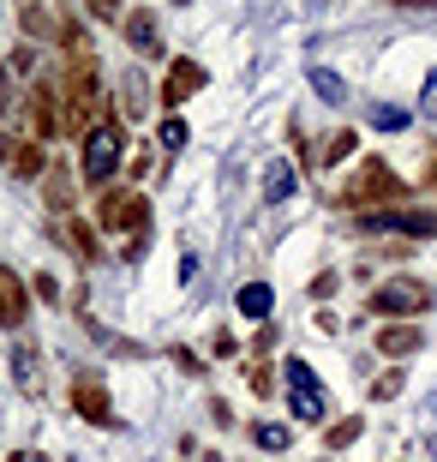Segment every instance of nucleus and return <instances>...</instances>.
<instances>
[{
  "mask_svg": "<svg viewBox=\"0 0 437 462\" xmlns=\"http://www.w3.org/2000/svg\"><path fill=\"white\" fill-rule=\"evenodd\" d=\"M402 199H414V187L389 169L384 156H366V162L348 174V187L336 192V205L353 210V217H366V210H389V205H402Z\"/></svg>",
  "mask_w": 437,
  "mask_h": 462,
  "instance_id": "f257e3e1",
  "label": "nucleus"
},
{
  "mask_svg": "<svg viewBox=\"0 0 437 462\" xmlns=\"http://www.w3.org/2000/svg\"><path fill=\"white\" fill-rule=\"evenodd\" d=\"M126 162V126L114 108H102V120L78 138V180L85 187H108V174Z\"/></svg>",
  "mask_w": 437,
  "mask_h": 462,
  "instance_id": "f03ea898",
  "label": "nucleus"
},
{
  "mask_svg": "<svg viewBox=\"0 0 437 462\" xmlns=\"http://www.w3.org/2000/svg\"><path fill=\"white\" fill-rule=\"evenodd\" d=\"M102 120L96 108V67H67V97H60V133L85 138Z\"/></svg>",
  "mask_w": 437,
  "mask_h": 462,
  "instance_id": "7ed1b4c3",
  "label": "nucleus"
},
{
  "mask_svg": "<svg viewBox=\"0 0 437 462\" xmlns=\"http://www.w3.org/2000/svg\"><path fill=\"white\" fill-rule=\"evenodd\" d=\"M96 228H108V235H120V240L150 235V199H144V192H132V187L102 192V205H96Z\"/></svg>",
  "mask_w": 437,
  "mask_h": 462,
  "instance_id": "20e7f679",
  "label": "nucleus"
},
{
  "mask_svg": "<svg viewBox=\"0 0 437 462\" xmlns=\"http://www.w3.org/2000/svg\"><path fill=\"white\" fill-rule=\"evenodd\" d=\"M432 300H437L432 282H420V276H396V282H378V289L366 294V312H378V319H420Z\"/></svg>",
  "mask_w": 437,
  "mask_h": 462,
  "instance_id": "39448f33",
  "label": "nucleus"
},
{
  "mask_svg": "<svg viewBox=\"0 0 437 462\" xmlns=\"http://www.w3.org/2000/svg\"><path fill=\"white\" fill-rule=\"evenodd\" d=\"M282 378H287V409H294V420H323L330 414V391H323V378L305 360H282Z\"/></svg>",
  "mask_w": 437,
  "mask_h": 462,
  "instance_id": "423d86ee",
  "label": "nucleus"
},
{
  "mask_svg": "<svg viewBox=\"0 0 437 462\" xmlns=\"http://www.w3.org/2000/svg\"><path fill=\"white\" fill-rule=\"evenodd\" d=\"M0 156H6V169H13L18 180H42V174H49V151H42V138H18L6 115H0Z\"/></svg>",
  "mask_w": 437,
  "mask_h": 462,
  "instance_id": "0eeeda50",
  "label": "nucleus"
},
{
  "mask_svg": "<svg viewBox=\"0 0 437 462\" xmlns=\"http://www.w3.org/2000/svg\"><path fill=\"white\" fill-rule=\"evenodd\" d=\"M360 228L371 235H402V240H432L437 235V210H366V217H353Z\"/></svg>",
  "mask_w": 437,
  "mask_h": 462,
  "instance_id": "6e6552de",
  "label": "nucleus"
},
{
  "mask_svg": "<svg viewBox=\"0 0 437 462\" xmlns=\"http://www.w3.org/2000/svg\"><path fill=\"white\" fill-rule=\"evenodd\" d=\"M18 115H24L31 138H54V133H60V90H54V85H31V90H24V103H18Z\"/></svg>",
  "mask_w": 437,
  "mask_h": 462,
  "instance_id": "1a4fd4ad",
  "label": "nucleus"
},
{
  "mask_svg": "<svg viewBox=\"0 0 437 462\" xmlns=\"http://www.w3.org/2000/svg\"><path fill=\"white\" fill-rule=\"evenodd\" d=\"M72 414H85L90 427H108V432L120 427V414L108 409V391H102V378H90V373L72 378Z\"/></svg>",
  "mask_w": 437,
  "mask_h": 462,
  "instance_id": "9d476101",
  "label": "nucleus"
},
{
  "mask_svg": "<svg viewBox=\"0 0 437 462\" xmlns=\"http://www.w3.org/2000/svg\"><path fill=\"white\" fill-rule=\"evenodd\" d=\"M24 319H31V282L13 264H0V330H24Z\"/></svg>",
  "mask_w": 437,
  "mask_h": 462,
  "instance_id": "9b49d317",
  "label": "nucleus"
},
{
  "mask_svg": "<svg viewBox=\"0 0 437 462\" xmlns=\"http://www.w3.org/2000/svg\"><path fill=\"white\" fill-rule=\"evenodd\" d=\"M204 85H210V72H204L198 60H174L168 79H162V90H156V103H162V108H180L186 97H198Z\"/></svg>",
  "mask_w": 437,
  "mask_h": 462,
  "instance_id": "f8f14e48",
  "label": "nucleus"
},
{
  "mask_svg": "<svg viewBox=\"0 0 437 462\" xmlns=\"http://www.w3.org/2000/svg\"><path fill=\"white\" fill-rule=\"evenodd\" d=\"M72 192H78V162H49V174H42V199H49L54 223L72 217Z\"/></svg>",
  "mask_w": 437,
  "mask_h": 462,
  "instance_id": "ddd939ff",
  "label": "nucleus"
},
{
  "mask_svg": "<svg viewBox=\"0 0 437 462\" xmlns=\"http://www.w3.org/2000/svg\"><path fill=\"white\" fill-rule=\"evenodd\" d=\"M120 31H126V49H132V54H144V60H156V54H162V24H156V13H144V6H138Z\"/></svg>",
  "mask_w": 437,
  "mask_h": 462,
  "instance_id": "4468645a",
  "label": "nucleus"
},
{
  "mask_svg": "<svg viewBox=\"0 0 437 462\" xmlns=\"http://www.w3.org/2000/svg\"><path fill=\"white\" fill-rule=\"evenodd\" d=\"M54 235H60V240L72 246V253H78V264H96V258H102L96 228H90V223H78V217H60V223H54Z\"/></svg>",
  "mask_w": 437,
  "mask_h": 462,
  "instance_id": "2eb2a0df",
  "label": "nucleus"
},
{
  "mask_svg": "<svg viewBox=\"0 0 437 462\" xmlns=\"http://www.w3.org/2000/svg\"><path fill=\"white\" fill-rule=\"evenodd\" d=\"M378 355H389V360L420 355V325H384L378 330Z\"/></svg>",
  "mask_w": 437,
  "mask_h": 462,
  "instance_id": "dca6fc26",
  "label": "nucleus"
},
{
  "mask_svg": "<svg viewBox=\"0 0 437 462\" xmlns=\"http://www.w3.org/2000/svg\"><path fill=\"white\" fill-rule=\"evenodd\" d=\"M13 384H18L24 396L42 391V360H36V348H31V343H18V348H13Z\"/></svg>",
  "mask_w": 437,
  "mask_h": 462,
  "instance_id": "f3484780",
  "label": "nucleus"
},
{
  "mask_svg": "<svg viewBox=\"0 0 437 462\" xmlns=\"http://www.w3.org/2000/svg\"><path fill=\"white\" fill-rule=\"evenodd\" d=\"M234 307L246 312V319H258V325H269V312H276V289H269V282H246V289L234 294Z\"/></svg>",
  "mask_w": 437,
  "mask_h": 462,
  "instance_id": "a211bd4d",
  "label": "nucleus"
},
{
  "mask_svg": "<svg viewBox=\"0 0 437 462\" xmlns=\"http://www.w3.org/2000/svg\"><path fill=\"white\" fill-rule=\"evenodd\" d=\"M294 187H300L294 162H287V156H276V162L264 169V199H276V205H282V199H294Z\"/></svg>",
  "mask_w": 437,
  "mask_h": 462,
  "instance_id": "6ab92c4d",
  "label": "nucleus"
},
{
  "mask_svg": "<svg viewBox=\"0 0 437 462\" xmlns=\"http://www.w3.org/2000/svg\"><path fill=\"white\" fill-rule=\"evenodd\" d=\"M360 432H366V414H341V420H330V432H323V450H348Z\"/></svg>",
  "mask_w": 437,
  "mask_h": 462,
  "instance_id": "aec40b11",
  "label": "nucleus"
},
{
  "mask_svg": "<svg viewBox=\"0 0 437 462\" xmlns=\"http://www.w3.org/2000/svg\"><path fill=\"white\" fill-rule=\"evenodd\" d=\"M252 445H258V450H269V457H282V450L294 445V432H287L282 420H258V427H252Z\"/></svg>",
  "mask_w": 437,
  "mask_h": 462,
  "instance_id": "412c9836",
  "label": "nucleus"
},
{
  "mask_svg": "<svg viewBox=\"0 0 437 462\" xmlns=\"http://www.w3.org/2000/svg\"><path fill=\"white\" fill-rule=\"evenodd\" d=\"M24 36H36V42L60 36V13H49V6H24Z\"/></svg>",
  "mask_w": 437,
  "mask_h": 462,
  "instance_id": "4be33fe9",
  "label": "nucleus"
},
{
  "mask_svg": "<svg viewBox=\"0 0 437 462\" xmlns=\"http://www.w3.org/2000/svg\"><path fill=\"white\" fill-rule=\"evenodd\" d=\"M353 151H360V133H353V126L330 133V144H323V169H336V162H348Z\"/></svg>",
  "mask_w": 437,
  "mask_h": 462,
  "instance_id": "5701e85b",
  "label": "nucleus"
},
{
  "mask_svg": "<svg viewBox=\"0 0 437 462\" xmlns=\"http://www.w3.org/2000/svg\"><path fill=\"white\" fill-rule=\"evenodd\" d=\"M312 90H318L323 103H341V97H348V85H341L330 67H312Z\"/></svg>",
  "mask_w": 437,
  "mask_h": 462,
  "instance_id": "b1692460",
  "label": "nucleus"
},
{
  "mask_svg": "<svg viewBox=\"0 0 437 462\" xmlns=\"http://www.w3.org/2000/svg\"><path fill=\"white\" fill-rule=\"evenodd\" d=\"M371 126H378V133H407V108L378 103V108H371Z\"/></svg>",
  "mask_w": 437,
  "mask_h": 462,
  "instance_id": "393cba45",
  "label": "nucleus"
},
{
  "mask_svg": "<svg viewBox=\"0 0 437 462\" xmlns=\"http://www.w3.org/2000/svg\"><path fill=\"white\" fill-rule=\"evenodd\" d=\"M156 138H162V151H186V138H192V126H186L180 115H168V120H162V133H156Z\"/></svg>",
  "mask_w": 437,
  "mask_h": 462,
  "instance_id": "a878e982",
  "label": "nucleus"
},
{
  "mask_svg": "<svg viewBox=\"0 0 437 462\" xmlns=\"http://www.w3.org/2000/svg\"><path fill=\"white\" fill-rule=\"evenodd\" d=\"M120 108H126V115H144V85H138V72H132V79H126V85H120Z\"/></svg>",
  "mask_w": 437,
  "mask_h": 462,
  "instance_id": "bb28decb",
  "label": "nucleus"
},
{
  "mask_svg": "<svg viewBox=\"0 0 437 462\" xmlns=\"http://www.w3.org/2000/svg\"><path fill=\"white\" fill-rule=\"evenodd\" d=\"M276 343H282V330H276V325H258V337H252V355H276Z\"/></svg>",
  "mask_w": 437,
  "mask_h": 462,
  "instance_id": "cd10ccee",
  "label": "nucleus"
},
{
  "mask_svg": "<svg viewBox=\"0 0 437 462\" xmlns=\"http://www.w3.org/2000/svg\"><path fill=\"white\" fill-rule=\"evenodd\" d=\"M168 355H174V366H180V373H192V378H204V360H198V355H192V348H180V343H174V348H168Z\"/></svg>",
  "mask_w": 437,
  "mask_h": 462,
  "instance_id": "c85d7f7f",
  "label": "nucleus"
},
{
  "mask_svg": "<svg viewBox=\"0 0 437 462\" xmlns=\"http://www.w3.org/2000/svg\"><path fill=\"white\" fill-rule=\"evenodd\" d=\"M396 391H402V373H384L378 384H371V402H389Z\"/></svg>",
  "mask_w": 437,
  "mask_h": 462,
  "instance_id": "c756f323",
  "label": "nucleus"
},
{
  "mask_svg": "<svg viewBox=\"0 0 437 462\" xmlns=\"http://www.w3.org/2000/svg\"><path fill=\"white\" fill-rule=\"evenodd\" d=\"M336 282H341L336 271H318V276H312V300H330V294H336Z\"/></svg>",
  "mask_w": 437,
  "mask_h": 462,
  "instance_id": "7c9ffc66",
  "label": "nucleus"
},
{
  "mask_svg": "<svg viewBox=\"0 0 437 462\" xmlns=\"http://www.w3.org/2000/svg\"><path fill=\"white\" fill-rule=\"evenodd\" d=\"M210 348H216L222 360H234V355H240V343H234V330H228V325H222L216 337H210Z\"/></svg>",
  "mask_w": 437,
  "mask_h": 462,
  "instance_id": "2f4dec72",
  "label": "nucleus"
},
{
  "mask_svg": "<svg viewBox=\"0 0 437 462\" xmlns=\"http://www.w3.org/2000/svg\"><path fill=\"white\" fill-rule=\"evenodd\" d=\"M246 378H252V391H258V396H269V391H276V373H269L264 360H258V366H252V373H246Z\"/></svg>",
  "mask_w": 437,
  "mask_h": 462,
  "instance_id": "473e14b6",
  "label": "nucleus"
},
{
  "mask_svg": "<svg viewBox=\"0 0 437 462\" xmlns=\"http://www.w3.org/2000/svg\"><path fill=\"white\" fill-rule=\"evenodd\" d=\"M420 115H432V120H437V72L420 85Z\"/></svg>",
  "mask_w": 437,
  "mask_h": 462,
  "instance_id": "72a5a7b5",
  "label": "nucleus"
},
{
  "mask_svg": "<svg viewBox=\"0 0 437 462\" xmlns=\"http://www.w3.org/2000/svg\"><path fill=\"white\" fill-rule=\"evenodd\" d=\"M150 162H156V151H138L132 162H126V169H132V180H144V174H150Z\"/></svg>",
  "mask_w": 437,
  "mask_h": 462,
  "instance_id": "f704fd0d",
  "label": "nucleus"
},
{
  "mask_svg": "<svg viewBox=\"0 0 437 462\" xmlns=\"http://www.w3.org/2000/svg\"><path fill=\"white\" fill-rule=\"evenodd\" d=\"M396 6H425V13H437V0H396Z\"/></svg>",
  "mask_w": 437,
  "mask_h": 462,
  "instance_id": "c9c22d12",
  "label": "nucleus"
},
{
  "mask_svg": "<svg viewBox=\"0 0 437 462\" xmlns=\"http://www.w3.org/2000/svg\"><path fill=\"white\" fill-rule=\"evenodd\" d=\"M90 6H96V13H114V6H120V0H90Z\"/></svg>",
  "mask_w": 437,
  "mask_h": 462,
  "instance_id": "e433bc0d",
  "label": "nucleus"
},
{
  "mask_svg": "<svg viewBox=\"0 0 437 462\" xmlns=\"http://www.w3.org/2000/svg\"><path fill=\"white\" fill-rule=\"evenodd\" d=\"M18 462H49V457H42V450H24V457H18Z\"/></svg>",
  "mask_w": 437,
  "mask_h": 462,
  "instance_id": "4c0bfd02",
  "label": "nucleus"
},
{
  "mask_svg": "<svg viewBox=\"0 0 437 462\" xmlns=\"http://www.w3.org/2000/svg\"><path fill=\"white\" fill-rule=\"evenodd\" d=\"M432 192H437V162H432Z\"/></svg>",
  "mask_w": 437,
  "mask_h": 462,
  "instance_id": "58836bf2",
  "label": "nucleus"
}]
</instances>
